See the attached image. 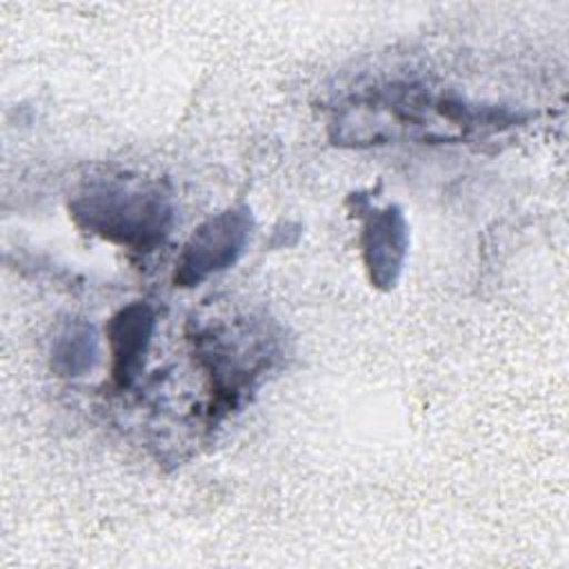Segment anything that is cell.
Segmentation results:
<instances>
[{"mask_svg":"<svg viewBox=\"0 0 569 569\" xmlns=\"http://www.w3.org/2000/svg\"><path fill=\"white\" fill-rule=\"evenodd\" d=\"M69 216L80 229L102 240L149 253L173 227V202L156 180L100 178L69 202Z\"/></svg>","mask_w":569,"mask_h":569,"instance_id":"1","label":"cell"},{"mask_svg":"<svg viewBox=\"0 0 569 569\" xmlns=\"http://www.w3.org/2000/svg\"><path fill=\"white\" fill-rule=\"evenodd\" d=\"M253 231L247 204L229 207L207 218L184 242L173 271L176 287H198L207 278L233 267Z\"/></svg>","mask_w":569,"mask_h":569,"instance_id":"2","label":"cell"},{"mask_svg":"<svg viewBox=\"0 0 569 569\" xmlns=\"http://www.w3.org/2000/svg\"><path fill=\"white\" fill-rule=\"evenodd\" d=\"M360 249L369 282L382 291L393 289L409 249V229L400 207L387 204L365 213Z\"/></svg>","mask_w":569,"mask_h":569,"instance_id":"3","label":"cell"},{"mask_svg":"<svg viewBox=\"0 0 569 569\" xmlns=\"http://www.w3.org/2000/svg\"><path fill=\"white\" fill-rule=\"evenodd\" d=\"M104 331L111 351V380L118 389H127L144 367L156 331V311L149 302H129L109 318Z\"/></svg>","mask_w":569,"mask_h":569,"instance_id":"4","label":"cell"},{"mask_svg":"<svg viewBox=\"0 0 569 569\" xmlns=\"http://www.w3.org/2000/svg\"><path fill=\"white\" fill-rule=\"evenodd\" d=\"M98 333L84 320H64L51 340V369L60 378H80L98 360Z\"/></svg>","mask_w":569,"mask_h":569,"instance_id":"5","label":"cell"}]
</instances>
